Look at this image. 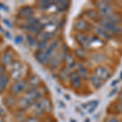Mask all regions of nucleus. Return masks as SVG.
<instances>
[{
    "mask_svg": "<svg viewBox=\"0 0 122 122\" xmlns=\"http://www.w3.org/2000/svg\"><path fill=\"white\" fill-rule=\"evenodd\" d=\"M99 24L102 27H103L106 30H107L111 34H121L122 33V29L117 24H115L112 21H110L109 20L106 18H100L99 20Z\"/></svg>",
    "mask_w": 122,
    "mask_h": 122,
    "instance_id": "obj_1",
    "label": "nucleus"
},
{
    "mask_svg": "<svg viewBox=\"0 0 122 122\" xmlns=\"http://www.w3.org/2000/svg\"><path fill=\"white\" fill-rule=\"evenodd\" d=\"M96 7L99 11V14L103 16V18H107L113 14V8L111 5L105 1H99L95 3Z\"/></svg>",
    "mask_w": 122,
    "mask_h": 122,
    "instance_id": "obj_2",
    "label": "nucleus"
},
{
    "mask_svg": "<svg viewBox=\"0 0 122 122\" xmlns=\"http://www.w3.org/2000/svg\"><path fill=\"white\" fill-rule=\"evenodd\" d=\"M94 75L103 81H107V79H109V77L111 76V72L106 67L99 66L94 69Z\"/></svg>",
    "mask_w": 122,
    "mask_h": 122,
    "instance_id": "obj_3",
    "label": "nucleus"
},
{
    "mask_svg": "<svg viewBox=\"0 0 122 122\" xmlns=\"http://www.w3.org/2000/svg\"><path fill=\"white\" fill-rule=\"evenodd\" d=\"M75 38H76V41L77 42L78 44H79L81 47H83V48H85V47H88V46H90V43H91V38L83 33H76V36H75Z\"/></svg>",
    "mask_w": 122,
    "mask_h": 122,
    "instance_id": "obj_4",
    "label": "nucleus"
},
{
    "mask_svg": "<svg viewBox=\"0 0 122 122\" xmlns=\"http://www.w3.org/2000/svg\"><path fill=\"white\" fill-rule=\"evenodd\" d=\"M69 81L72 86L75 89H80L81 87V77L77 72H72L70 74Z\"/></svg>",
    "mask_w": 122,
    "mask_h": 122,
    "instance_id": "obj_5",
    "label": "nucleus"
},
{
    "mask_svg": "<svg viewBox=\"0 0 122 122\" xmlns=\"http://www.w3.org/2000/svg\"><path fill=\"white\" fill-rule=\"evenodd\" d=\"M27 87V83L25 81H19L15 82V83L11 86V91L14 94H18L20 93L25 90Z\"/></svg>",
    "mask_w": 122,
    "mask_h": 122,
    "instance_id": "obj_6",
    "label": "nucleus"
},
{
    "mask_svg": "<svg viewBox=\"0 0 122 122\" xmlns=\"http://www.w3.org/2000/svg\"><path fill=\"white\" fill-rule=\"evenodd\" d=\"M94 32L97 33L98 36L100 37L102 39H104V40H109L112 38L111 33L108 32L107 30H106L103 27H102L101 25L95 27L94 28Z\"/></svg>",
    "mask_w": 122,
    "mask_h": 122,
    "instance_id": "obj_7",
    "label": "nucleus"
},
{
    "mask_svg": "<svg viewBox=\"0 0 122 122\" xmlns=\"http://www.w3.org/2000/svg\"><path fill=\"white\" fill-rule=\"evenodd\" d=\"M34 103H35L34 102H33L32 100L27 97V96H25V97L22 98V99H20L18 101V107L19 108H20V109L25 110Z\"/></svg>",
    "mask_w": 122,
    "mask_h": 122,
    "instance_id": "obj_8",
    "label": "nucleus"
},
{
    "mask_svg": "<svg viewBox=\"0 0 122 122\" xmlns=\"http://www.w3.org/2000/svg\"><path fill=\"white\" fill-rule=\"evenodd\" d=\"M57 47H58V42H53L51 43V45L48 47H46V51H44L46 57L49 59V60L50 61L51 60L52 56H53V55H54L55 51H56V50L57 49Z\"/></svg>",
    "mask_w": 122,
    "mask_h": 122,
    "instance_id": "obj_9",
    "label": "nucleus"
},
{
    "mask_svg": "<svg viewBox=\"0 0 122 122\" xmlns=\"http://www.w3.org/2000/svg\"><path fill=\"white\" fill-rule=\"evenodd\" d=\"M33 14V10L30 7H25L21 8L19 11L18 15L20 17H23V18H26V17H31Z\"/></svg>",
    "mask_w": 122,
    "mask_h": 122,
    "instance_id": "obj_10",
    "label": "nucleus"
},
{
    "mask_svg": "<svg viewBox=\"0 0 122 122\" xmlns=\"http://www.w3.org/2000/svg\"><path fill=\"white\" fill-rule=\"evenodd\" d=\"M38 103L40 107H42L43 112H49L51 111V103L49 99H42V100L38 101Z\"/></svg>",
    "mask_w": 122,
    "mask_h": 122,
    "instance_id": "obj_11",
    "label": "nucleus"
},
{
    "mask_svg": "<svg viewBox=\"0 0 122 122\" xmlns=\"http://www.w3.org/2000/svg\"><path fill=\"white\" fill-rule=\"evenodd\" d=\"M75 29L81 32H85L89 29V25L85 20H79L75 24Z\"/></svg>",
    "mask_w": 122,
    "mask_h": 122,
    "instance_id": "obj_12",
    "label": "nucleus"
},
{
    "mask_svg": "<svg viewBox=\"0 0 122 122\" xmlns=\"http://www.w3.org/2000/svg\"><path fill=\"white\" fill-rule=\"evenodd\" d=\"M76 67H77V72L80 76L83 79H86L88 77V71L86 68L82 63H76Z\"/></svg>",
    "mask_w": 122,
    "mask_h": 122,
    "instance_id": "obj_13",
    "label": "nucleus"
},
{
    "mask_svg": "<svg viewBox=\"0 0 122 122\" xmlns=\"http://www.w3.org/2000/svg\"><path fill=\"white\" fill-rule=\"evenodd\" d=\"M90 81L95 89H99L100 87H102V86L103 84V81L100 80L99 78H98L97 76L94 75H91L90 76Z\"/></svg>",
    "mask_w": 122,
    "mask_h": 122,
    "instance_id": "obj_14",
    "label": "nucleus"
},
{
    "mask_svg": "<svg viewBox=\"0 0 122 122\" xmlns=\"http://www.w3.org/2000/svg\"><path fill=\"white\" fill-rule=\"evenodd\" d=\"M35 57H36L37 60H38L39 63H41V64H48V63L50 62V60H49V59L46 57L44 51H38L35 55Z\"/></svg>",
    "mask_w": 122,
    "mask_h": 122,
    "instance_id": "obj_15",
    "label": "nucleus"
},
{
    "mask_svg": "<svg viewBox=\"0 0 122 122\" xmlns=\"http://www.w3.org/2000/svg\"><path fill=\"white\" fill-rule=\"evenodd\" d=\"M55 4V2H51V1H40L38 3V6L39 7V8L42 10H46L49 9L51 6H53Z\"/></svg>",
    "mask_w": 122,
    "mask_h": 122,
    "instance_id": "obj_16",
    "label": "nucleus"
},
{
    "mask_svg": "<svg viewBox=\"0 0 122 122\" xmlns=\"http://www.w3.org/2000/svg\"><path fill=\"white\" fill-rule=\"evenodd\" d=\"M41 82L40 77L37 75H33L29 80V86H31V90H33L38 86Z\"/></svg>",
    "mask_w": 122,
    "mask_h": 122,
    "instance_id": "obj_17",
    "label": "nucleus"
},
{
    "mask_svg": "<svg viewBox=\"0 0 122 122\" xmlns=\"http://www.w3.org/2000/svg\"><path fill=\"white\" fill-rule=\"evenodd\" d=\"M99 103V101H91V102H90V103H88L87 104H84V105H85L84 107L87 108L88 112H89V113H92L94 110H95V108L97 107Z\"/></svg>",
    "mask_w": 122,
    "mask_h": 122,
    "instance_id": "obj_18",
    "label": "nucleus"
},
{
    "mask_svg": "<svg viewBox=\"0 0 122 122\" xmlns=\"http://www.w3.org/2000/svg\"><path fill=\"white\" fill-rule=\"evenodd\" d=\"M55 3H56V7L59 11H64L69 6V2L68 1H57Z\"/></svg>",
    "mask_w": 122,
    "mask_h": 122,
    "instance_id": "obj_19",
    "label": "nucleus"
},
{
    "mask_svg": "<svg viewBox=\"0 0 122 122\" xmlns=\"http://www.w3.org/2000/svg\"><path fill=\"white\" fill-rule=\"evenodd\" d=\"M65 60H66V63H67V66H68V68L69 70L72 69V68H74L76 66V61L73 58H72V56H68L65 58Z\"/></svg>",
    "mask_w": 122,
    "mask_h": 122,
    "instance_id": "obj_20",
    "label": "nucleus"
},
{
    "mask_svg": "<svg viewBox=\"0 0 122 122\" xmlns=\"http://www.w3.org/2000/svg\"><path fill=\"white\" fill-rule=\"evenodd\" d=\"M74 54L76 56V58L80 59V60H84V59L86 58L87 55H86V52L85 51L84 49L82 48H77L74 51Z\"/></svg>",
    "mask_w": 122,
    "mask_h": 122,
    "instance_id": "obj_21",
    "label": "nucleus"
},
{
    "mask_svg": "<svg viewBox=\"0 0 122 122\" xmlns=\"http://www.w3.org/2000/svg\"><path fill=\"white\" fill-rule=\"evenodd\" d=\"M86 15L89 17L90 19L94 20H99V15L98 14V12H96L94 10L90 9L86 11Z\"/></svg>",
    "mask_w": 122,
    "mask_h": 122,
    "instance_id": "obj_22",
    "label": "nucleus"
},
{
    "mask_svg": "<svg viewBox=\"0 0 122 122\" xmlns=\"http://www.w3.org/2000/svg\"><path fill=\"white\" fill-rule=\"evenodd\" d=\"M70 70L68 68H65L64 69L61 70L60 73V77L62 80H69L70 78Z\"/></svg>",
    "mask_w": 122,
    "mask_h": 122,
    "instance_id": "obj_23",
    "label": "nucleus"
},
{
    "mask_svg": "<svg viewBox=\"0 0 122 122\" xmlns=\"http://www.w3.org/2000/svg\"><path fill=\"white\" fill-rule=\"evenodd\" d=\"M52 34L51 33H39L38 38L39 42H42V41H48L49 39L51 38Z\"/></svg>",
    "mask_w": 122,
    "mask_h": 122,
    "instance_id": "obj_24",
    "label": "nucleus"
},
{
    "mask_svg": "<svg viewBox=\"0 0 122 122\" xmlns=\"http://www.w3.org/2000/svg\"><path fill=\"white\" fill-rule=\"evenodd\" d=\"M7 83H8V79H7V76L3 75H0V93L6 87Z\"/></svg>",
    "mask_w": 122,
    "mask_h": 122,
    "instance_id": "obj_25",
    "label": "nucleus"
},
{
    "mask_svg": "<svg viewBox=\"0 0 122 122\" xmlns=\"http://www.w3.org/2000/svg\"><path fill=\"white\" fill-rule=\"evenodd\" d=\"M11 61V55L10 53H6L3 57V64H8Z\"/></svg>",
    "mask_w": 122,
    "mask_h": 122,
    "instance_id": "obj_26",
    "label": "nucleus"
},
{
    "mask_svg": "<svg viewBox=\"0 0 122 122\" xmlns=\"http://www.w3.org/2000/svg\"><path fill=\"white\" fill-rule=\"evenodd\" d=\"M11 76L14 80H18L20 78L21 76V73L20 72V69H16V70H13L12 72H11Z\"/></svg>",
    "mask_w": 122,
    "mask_h": 122,
    "instance_id": "obj_27",
    "label": "nucleus"
},
{
    "mask_svg": "<svg viewBox=\"0 0 122 122\" xmlns=\"http://www.w3.org/2000/svg\"><path fill=\"white\" fill-rule=\"evenodd\" d=\"M46 45H47V41H42L39 42L38 45V49L39 51H42L45 48L46 49Z\"/></svg>",
    "mask_w": 122,
    "mask_h": 122,
    "instance_id": "obj_28",
    "label": "nucleus"
},
{
    "mask_svg": "<svg viewBox=\"0 0 122 122\" xmlns=\"http://www.w3.org/2000/svg\"><path fill=\"white\" fill-rule=\"evenodd\" d=\"M26 38H27V41H28V43L31 46H33L36 45V41L34 40V38H33L31 35L28 34L26 36Z\"/></svg>",
    "mask_w": 122,
    "mask_h": 122,
    "instance_id": "obj_29",
    "label": "nucleus"
},
{
    "mask_svg": "<svg viewBox=\"0 0 122 122\" xmlns=\"http://www.w3.org/2000/svg\"><path fill=\"white\" fill-rule=\"evenodd\" d=\"M105 122H121V120L117 117H112L107 118L105 121Z\"/></svg>",
    "mask_w": 122,
    "mask_h": 122,
    "instance_id": "obj_30",
    "label": "nucleus"
},
{
    "mask_svg": "<svg viewBox=\"0 0 122 122\" xmlns=\"http://www.w3.org/2000/svg\"><path fill=\"white\" fill-rule=\"evenodd\" d=\"M116 109L118 112L122 113V101H120L117 105H116Z\"/></svg>",
    "mask_w": 122,
    "mask_h": 122,
    "instance_id": "obj_31",
    "label": "nucleus"
},
{
    "mask_svg": "<svg viewBox=\"0 0 122 122\" xmlns=\"http://www.w3.org/2000/svg\"><path fill=\"white\" fill-rule=\"evenodd\" d=\"M24 40V38L22 36H20V35H19V36H17L16 38L15 39V44H20V43H21L23 42Z\"/></svg>",
    "mask_w": 122,
    "mask_h": 122,
    "instance_id": "obj_32",
    "label": "nucleus"
},
{
    "mask_svg": "<svg viewBox=\"0 0 122 122\" xmlns=\"http://www.w3.org/2000/svg\"><path fill=\"white\" fill-rule=\"evenodd\" d=\"M24 122H39V121L35 117H30V118H28L26 121Z\"/></svg>",
    "mask_w": 122,
    "mask_h": 122,
    "instance_id": "obj_33",
    "label": "nucleus"
},
{
    "mask_svg": "<svg viewBox=\"0 0 122 122\" xmlns=\"http://www.w3.org/2000/svg\"><path fill=\"white\" fill-rule=\"evenodd\" d=\"M117 87L114 88V89L111 91V93H109V94H108V97H112L114 94L117 93Z\"/></svg>",
    "mask_w": 122,
    "mask_h": 122,
    "instance_id": "obj_34",
    "label": "nucleus"
},
{
    "mask_svg": "<svg viewBox=\"0 0 122 122\" xmlns=\"http://www.w3.org/2000/svg\"><path fill=\"white\" fill-rule=\"evenodd\" d=\"M5 114H6L5 110L2 107H0V117H3V116H4Z\"/></svg>",
    "mask_w": 122,
    "mask_h": 122,
    "instance_id": "obj_35",
    "label": "nucleus"
},
{
    "mask_svg": "<svg viewBox=\"0 0 122 122\" xmlns=\"http://www.w3.org/2000/svg\"><path fill=\"white\" fill-rule=\"evenodd\" d=\"M4 24L8 26V28H11V27H12V25H11V24L9 22L8 20H4Z\"/></svg>",
    "mask_w": 122,
    "mask_h": 122,
    "instance_id": "obj_36",
    "label": "nucleus"
},
{
    "mask_svg": "<svg viewBox=\"0 0 122 122\" xmlns=\"http://www.w3.org/2000/svg\"><path fill=\"white\" fill-rule=\"evenodd\" d=\"M118 99H119V101H122V90L119 92V94H118Z\"/></svg>",
    "mask_w": 122,
    "mask_h": 122,
    "instance_id": "obj_37",
    "label": "nucleus"
},
{
    "mask_svg": "<svg viewBox=\"0 0 122 122\" xmlns=\"http://www.w3.org/2000/svg\"><path fill=\"white\" fill-rule=\"evenodd\" d=\"M0 7H1L2 9H3V10H6V11H7V10H8V9H7V7H6V6H4V5H3V4H2V3H0Z\"/></svg>",
    "mask_w": 122,
    "mask_h": 122,
    "instance_id": "obj_38",
    "label": "nucleus"
},
{
    "mask_svg": "<svg viewBox=\"0 0 122 122\" xmlns=\"http://www.w3.org/2000/svg\"><path fill=\"white\" fill-rule=\"evenodd\" d=\"M118 81H118V80H117V81H113L112 83L111 86H115V85H117V84L118 83Z\"/></svg>",
    "mask_w": 122,
    "mask_h": 122,
    "instance_id": "obj_39",
    "label": "nucleus"
},
{
    "mask_svg": "<svg viewBox=\"0 0 122 122\" xmlns=\"http://www.w3.org/2000/svg\"><path fill=\"white\" fill-rule=\"evenodd\" d=\"M5 35L7 37V38H11V37L9 35V33H8V32H6V33H5Z\"/></svg>",
    "mask_w": 122,
    "mask_h": 122,
    "instance_id": "obj_40",
    "label": "nucleus"
},
{
    "mask_svg": "<svg viewBox=\"0 0 122 122\" xmlns=\"http://www.w3.org/2000/svg\"><path fill=\"white\" fill-rule=\"evenodd\" d=\"M0 122H4V120H3V117H0Z\"/></svg>",
    "mask_w": 122,
    "mask_h": 122,
    "instance_id": "obj_41",
    "label": "nucleus"
},
{
    "mask_svg": "<svg viewBox=\"0 0 122 122\" xmlns=\"http://www.w3.org/2000/svg\"><path fill=\"white\" fill-rule=\"evenodd\" d=\"M0 31H3V29L1 28V26H0Z\"/></svg>",
    "mask_w": 122,
    "mask_h": 122,
    "instance_id": "obj_42",
    "label": "nucleus"
}]
</instances>
